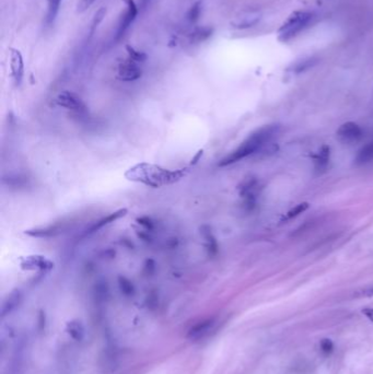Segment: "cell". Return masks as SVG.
<instances>
[{
    "label": "cell",
    "mask_w": 373,
    "mask_h": 374,
    "mask_svg": "<svg viewBox=\"0 0 373 374\" xmlns=\"http://www.w3.org/2000/svg\"><path fill=\"white\" fill-rule=\"evenodd\" d=\"M188 172V169H181L178 171L163 169L153 164L140 163L129 169L125 177L133 182H138L147 186L158 188L164 185H170L178 182Z\"/></svg>",
    "instance_id": "6da1fadb"
},
{
    "label": "cell",
    "mask_w": 373,
    "mask_h": 374,
    "mask_svg": "<svg viewBox=\"0 0 373 374\" xmlns=\"http://www.w3.org/2000/svg\"><path fill=\"white\" fill-rule=\"evenodd\" d=\"M278 125H266L264 127L255 130L241 144L237 149L233 150L230 155L224 157L219 162V167H227L230 164L237 163L243 159L250 157L253 153L261 150L263 147L267 145L274 137L278 134Z\"/></svg>",
    "instance_id": "7a4b0ae2"
},
{
    "label": "cell",
    "mask_w": 373,
    "mask_h": 374,
    "mask_svg": "<svg viewBox=\"0 0 373 374\" xmlns=\"http://www.w3.org/2000/svg\"><path fill=\"white\" fill-rule=\"evenodd\" d=\"M312 20H313V13L310 11H294L278 29V40L282 43L291 41L309 26Z\"/></svg>",
    "instance_id": "3957f363"
},
{
    "label": "cell",
    "mask_w": 373,
    "mask_h": 374,
    "mask_svg": "<svg viewBox=\"0 0 373 374\" xmlns=\"http://www.w3.org/2000/svg\"><path fill=\"white\" fill-rule=\"evenodd\" d=\"M123 1L126 3V10L118 22L115 40H119L124 36L126 31L133 24L137 14H138V5L136 4L134 0H123Z\"/></svg>",
    "instance_id": "277c9868"
},
{
    "label": "cell",
    "mask_w": 373,
    "mask_h": 374,
    "mask_svg": "<svg viewBox=\"0 0 373 374\" xmlns=\"http://www.w3.org/2000/svg\"><path fill=\"white\" fill-rule=\"evenodd\" d=\"M142 76V70L138 66V63L134 62L130 58L124 60L118 65L117 77L119 80L125 82H131L138 80Z\"/></svg>",
    "instance_id": "5b68a950"
},
{
    "label": "cell",
    "mask_w": 373,
    "mask_h": 374,
    "mask_svg": "<svg viewBox=\"0 0 373 374\" xmlns=\"http://www.w3.org/2000/svg\"><path fill=\"white\" fill-rule=\"evenodd\" d=\"M363 129L354 122L343 124L337 130V137L345 144H355L363 138Z\"/></svg>",
    "instance_id": "8992f818"
},
{
    "label": "cell",
    "mask_w": 373,
    "mask_h": 374,
    "mask_svg": "<svg viewBox=\"0 0 373 374\" xmlns=\"http://www.w3.org/2000/svg\"><path fill=\"white\" fill-rule=\"evenodd\" d=\"M56 103L58 106H62L66 109H70V111L75 112H81L85 108L84 102L81 98L75 94L74 92L70 91H64L59 93L56 97Z\"/></svg>",
    "instance_id": "52a82bcc"
},
{
    "label": "cell",
    "mask_w": 373,
    "mask_h": 374,
    "mask_svg": "<svg viewBox=\"0 0 373 374\" xmlns=\"http://www.w3.org/2000/svg\"><path fill=\"white\" fill-rule=\"evenodd\" d=\"M10 54V67H11V75L14 80V84L16 86H20L22 79L24 75V63L23 57L20 51L15 48H11Z\"/></svg>",
    "instance_id": "ba28073f"
},
{
    "label": "cell",
    "mask_w": 373,
    "mask_h": 374,
    "mask_svg": "<svg viewBox=\"0 0 373 374\" xmlns=\"http://www.w3.org/2000/svg\"><path fill=\"white\" fill-rule=\"evenodd\" d=\"M126 213H127V209H120V210H118V211H115L111 214H108V216H106L105 218H102L101 220H98L97 222H95L94 224L91 225V227L87 230L86 234H91V233L96 232L97 230H100L103 227H105V225L112 223V222H115L119 218L124 217Z\"/></svg>",
    "instance_id": "9c48e42d"
},
{
    "label": "cell",
    "mask_w": 373,
    "mask_h": 374,
    "mask_svg": "<svg viewBox=\"0 0 373 374\" xmlns=\"http://www.w3.org/2000/svg\"><path fill=\"white\" fill-rule=\"evenodd\" d=\"M213 325H215V322L213 320H206L202 321L198 324H196L194 327H191L188 332L187 337L191 340H196V339H200L209 333Z\"/></svg>",
    "instance_id": "30bf717a"
},
{
    "label": "cell",
    "mask_w": 373,
    "mask_h": 374,
    "mask_svg": "<svg viewBox=\"0 0 373 374\" xmlns=\"http://www.w3.org/2000/svg\"><path fill=\"white\" fill-rule=\"evenodd\" d=\"M213 29L210 26H201L196 29L188 35V41L190 44H199L205 42L212 35Z\"/></svg>",
    "instance_id": "8fae6325"
},
{
    "label": "cell",
    "mask_w": 373,
    "mask_h": 374,
    "mask_svg": "<svg viewBox=\"0 0 373 374\" xmlns=\"http://www.w3.org/2000/svg\"><path fill=\"white\" fill-rule=\"evenodd\" d=\"M62 1L63 0H47V12L45 15L46 26H52L54 24V22L58 15Z\"/></svg>",
    "instance_id": "7c38bea8"
},
{
    "label": "cell",
    "mask_w": 373,
    "mask_h": 374,
    "mask_svg": "<svg viewBox=\"0 0 373 374\" xmlns=\"http://www.w3.org/2000/svg\"><path fill=\"white\" fill-rule=\"evenodd\" d=\"M22 266L23 267L25 266L26 269H34V268L46 269V268H52L53 264L41 256H30L26 258L23 264H22Z\"/></svg>",
    "instance_id": "4fadbf2b"
},
{
    "label": "cell",
    "mask_w": 373,
    "mask_h": 374,
    "mask_svg": "<svg viewBox=\"0 0 373 374\" xmlns=\"http://www.w3.org/2000/svg\"><path fill=\"white\" fill-rule=\"evenodd\" d=\"M66 331L70 335V337L77 342H80L85 337V327L79 321H71L67 323Z\"/></svg>",
    "instance_id": "5bb4252c"
},
{
    "label": "cell",
    "mask_w": 373,
    "mask_h": 374,
    "mask_svg": "<svg viewBox=\"0 0 373 374\" xmlns=\"http://www.w3.org/2000/svg\"><path fill=\"white\" fill-rule=\"evenodd\" d=\"M20 299H21V296H20L19 291H14V292L11 293L7 298V300L3 302L2 307H1V315L2 316L7 315L8 313L12 311L14 307L19 304Z\"/></svg>",
    "instance_id": "9a60e30c"
},
{
    "label": "cell",
    "mask_w": 373,
    "mask_h": 374,
    "mask_svg": "<svg viewBox=\"0 0 373 374\" xmlns=\"http://www.w3.org/2000/svg\"><path fill=\"white\" fill-rule=\"evenodd\" d=\"M356 161L359 164H366L373 161V141L361 148L356 157Z\"/></svg>",
    "instance_id": "2e32d148"
},
{
    "label": "cell",
    "mask_w": 373,
    "mask_h": 374,
    "mask_svg": "<svg viewBox=\"0 0 373 374\" xmlns=\"http://www.w3.org/2000/svg\"><path fill=\"white\" fill-rule=\"evenodd\" d=\"M317 60L316 58L314 57H308V58H303L299 60V62L295 63L293 66L291 70L293 71V73H297V74H300V73H304V71L311 69L312 67H314V66L317 64Z\"/></svg>",
    "instance_id": "e0dca14e"
},
{
    "label": "cell",
    "mask_w": 373,
    "mask_h": 374,
    "mask_svg": "<svg viewBox=\"0 0 373 374\" xmlns=\"http://www.w3.org/2000/svg\"><path fill=\"white\" fill-rule=\"evenodd\" d=\"M328 161H330V147L323 146L321 148L320 152L317 153V156L315 157V160H314L316 169L324 170L327 167Z\"/></svg>",
    "instance_id": "ac0fdd59"
},
{
    "label": "cell",
    "mask_w": 373,
    "mask_h": 374,
    "mask_svg": "<svg viewBox=\"0 0 373 374\" xmlns=\"http://www.w3.org/2000/svg\"><path fill=\"white\" fill-rule=\"evenodd\" d=\"M201 9H202L201 0H197V1L189 8V10L187 11V14H186V18H187V20L190 22V23H195V22L199 19Z\"/></svg>",
    "instance_id": "d6986e66"
},
{
    "label": "cell",
    "mask_w": 373,
    "mask_h": 374,
    "mask_svg": "<svg viewBox=\"0 0 373 374\" xmlns=\"http://www.w3.org/2000/svg\"><path fill=\"white\" fill-rule=\"evenodd\" d=\"M118 284H119V289L122 291V293L125 294L126 296H131L135 293V288L133 282H130L127 278L125 277H119L118 278Z\"/></svg>",
    "instance_id": "ffe728a7"
},
{
    "label": "cell",
    "mask_w": 373,
    "mask_h": 374,
    "mask_svg": "<svg viewBox=\"0 0 373 374\" xmlns=\"http://www.w3.org/2000/svg\"><path fill=\"white\" fill-rule=\"evenodd\" d=\"M126 51H127L128 58H130L131 60H134V62H136V63H144L145 60L147 59V54L146 53L137 51V49L131 45L126 46Z\"/></svg>",
    "instance_id": "44dd1931"
},
{
    "label": "cell",
    "mask_w": 373,
    "mask_h": 374,
    "mask_svg": "<svg viewBox=\"0 0 373 374\" xmlns=\"http://www.w3.org/2000/svg\"><path fill=\"white\" fill-rule=\"evenodd\" d=\"M309 208V203L308 202H301L299 203V205H297L295 207H293L291 210H289L286 214V219H291V218H294L299 216L300 213L304 212L306 209Z\"/></svg>",
    "instance_id": "7402d4cb"
},
{
    "label": "cell",
    "mask_w": 373,
    "mask_h": 374,
    "mask_svg": "<svg viewBox=\"0 0 373 374\" xmlns=\"http://www.w3.org/2000/svg\"><path fill=\"white\" fill-rule=\"evenodd\" d=\"M105 14H106V9L104 8V7L100 8V9H98V10L96 11L95 14H94V18H93V20H92V24H91V33L94 32V30H95L96 27L98 26V24H100L101 22L103 21V19H104V16H105Z\"/></svg>",
    "instance_id": "603a6c76"
},
{
    "label": "cell",
    "mask_w": 373,
    "mask_h": 374,
    "mask_svg": "<svg viewBox=\"0 0 373 374\" xmlns=\"http://www.w3.org/2000/svg\"><path fill=\"white\" fill-rule=\"evenodd\" d=\"M205 239H206V243H207V250L209 251L210 254H216L217 253V242L213 238L212 234L208 231V232L205 234Z\"/></svg>",
    "instance_id": "cb8c5ba5"
},
{
    "label": "cell",
    "mask_w": 373,
    "mask_h": 374,
    "mask_svg": "<svg viewBox=\"0 0 373 374\" xmlns=\"http://www.w3.org/2000/svg\"><path fill=\"white\" fill-rule=\"evenodd\" d=\"M321 348L325 354H331L334 349V344L331 339L324 338L321 340Z\"/></svg>",
    "instance_id": "d4e9b609"
},
{
    "label": "cell",
    "mask_w": 373,
    "mask_h": 374,
    "mask_svg": "<svg viewBox=\"0 0 373 374\" xmlns=\"http://www.w3.org/2000/svg\"><path fill=\"white\" fill-rule=\"evenodd\" d=\"M94 1L95 0H80L78 4H77V12H84L88 8H90Z\"/></svg>",
    "instance_id": "484cf974"
},
{
    "label": "cell",
    "mask_w": 373,
    "mask_h": 374,
    "mask_svg": "<svg viewBox=\"0 0 373 374\" xmlns=\"http://www.w3.org/2000/svg\"><path fill=\"white\" fill-rule=\"evenodd\" d=\"M363 314H365L371 322H373V309H371V307H367V309H364Z\"/></svg>",
    "instance_id": "4316f807"
}]
</instances>
